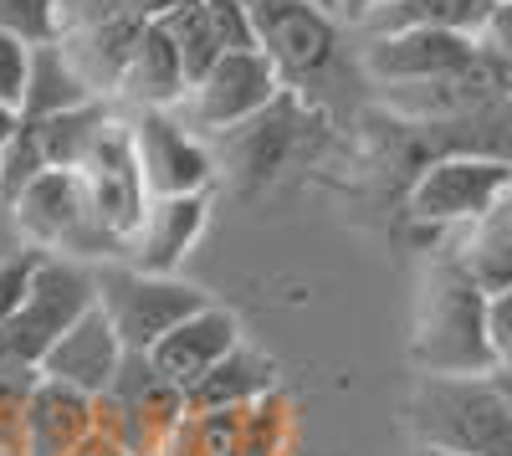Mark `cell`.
<instances>
[{"label":"cell","instance_id":"obj_22","mask_svg":"<svg viewBox=\"0 0 512 456\" xmlns=\"http://www.w3.org/2000/svg\"><path fill=\"white\" fill-rule=\"evenodd\" d=\"M492 16V0H400V6L379 11L369 26H359L364 36H390L405 26H441V31H461V36H482Z\"/></svg>","mask_w":512,"mask_h":456},{"label":"cell","instance_id":"obj_25","mask_svg":"<svg viewBox=\"0 0 512 456\" xmlns=\"http://www.w3.org/2000/svg\"><path fill=\"white\" fill-rule=\"evenodd\" d=\"M41 257H47V252H36V246H21V252L0 257V328H6L21 313V303L31 298V282L41 272Z\"/></svg>","mask_w":512,"mask_h":456},{"label":"cell","instance_id":"obj_26","mask_svg":"<svg viewBox=\"0 0 512 456\" xmlns=\"http://www.w3.org/2000/svg\"><path fill=\"white\" fill-rule=\"evenodd\" d=\"M205 11L226 52H256V26H251L246 0H205Z\"/></svg>","mask_w":512,"mask_h":456},{"label":"cell","instance_id":"obj_9","mask_svg":"<svg viewBox=\"0 0 512 456\" xmlns=\"http://www.w3.org/2000/svg\"><path fill=\"white\" fill-rule=\"evenodd\" d=\"M128 123H134V154H139V170L154 200L210 195L221 159L210 154L205 134H195L175 108H139V113H128Z\"/></svg>","mask_w":512,"mask_h":456},{"label":"cell","instance_id":"obj_11","mask_svg":"<svg viewBox=\"0 0 512 456\" xmlns=\"http://www.w3.org/2000/svg\"><path fill=\"white\" fill-rule=\"evenodd\" d=\"M482 41L461 36V31H441V26H405L390 36H369L364 41V72L379 82V88H436V82L456 77L477 62Z\"/></svg>","mask_w":512,"mask_h":456},{"label":"cell","instance_id":"obj_6","mask_svg":"<svg viewBox=\"0 0 512 456\" xmlns=\"http://www.w3.org/2000/svg\"><path fill=\"white\" fill-rule=\"evenodd\" d=\"M11 221L16 236L36 252H52V257H113L118 262V246L108 241V231L98 226L93 211V195L82 170H47L16 205H11Z\"/></svg>","mask_w":512,"mask_h":456},{"label":"cell","instance_id":"obj_33","mask_svg":"<svg viewBox=\"0 0 512 456\" xmlns=\"http://www.w3.org/2000/svg\"><path fill=\"white\" fill-rule=\"evenodd\" d=\"M410 456H456V451H441V446H415Z\"/></svg>","mask_w":512,"mask_h":456},{"label":"cell","instance_id":"obj_12","mask_svg":"<svg viewBox=\"0 0 512 456\" xmlns=\"http://www.w3.org/2000/svg\"><path fill=\"white\" fill-rule=\"evenodd\" d=\"M236 349H241V318L231 308H221V303H205L195 318H185L175 328V334H164L149 349V359H154V369L169 385H180L190 395L205 375H216Z\"/></svg>","mask_w":512,"mask_h":456},{"label":"cell","instance_id":"obj_30","mask_svg":"<svg viewBox=\"0 0 512 456\" xmlns=\"http://www.w3.org/2000/svg\"><path fill=\"white\" fill-rule=\"evenodd\" d=\"M390 6H400V0H333V16L349 21V26H369L379 11H390Z\"/></svg>","mask_w":512,"mask_h":456},{"label":"cell","instance_id":"obj_16","mask_svg":"<svg viewBox=\"0 0 512 456\" xmlns=\"http://www.w3.org/2000/svg\"><path fill=\"white\" fill-rule=\"evenodd\" d=\"M144 31H149V16H139V11H118V16L88 26V31L62 36V52L72 57V67H77L82 77L93 82V93H98V98H118L128 67H134V52H139Z\"/></svg>","mask_w":512,"mask_h":456},{"label":"cell","instance_id":"obj_23","mask_svg":"<svg viewBox=\"0 0 512 456\" xmlns=\"http://www.w3.org/2000/svg\"><path fill=\"white\" fill-rule=\"evenodd\" d=\"M159 26H164L169 41L180 47V57H185V67H190V88H195V82H200L210 67H216L221 57H226L216 26H210L205 0H180V6L169 11V16H159Z\"/></svg>","mask_w":512,"mask_h":456},{"label":"cell","instance_id":"obj_28","mask_svg":"<svg viewBox=\"0 0 512 456\" xmlns=\"http://www.w3.org/2000/svg\"><path fill=\"white\" fill-rule=\"evenodd\" d=\"M487 344H492V364L507 369L512 364V287L487 293Z\"/></svg>","mask_w":512,"mask_h":456},{"label":"cell","instance_id":"obj_14","mask_svg":"<svg viewBox=\"0 0 512 456\" xmlns=\"http://www.w3.org/2000/svg\"><path fill=\"white\" fill-rule=\"evenodd\" d=\"M98 431V400L62 380L36 375L21 410V446L26 456H77V446Z\"/></svg>","mask_w":512,"mask_h":456},{"label":"cell","instance_id":"obj_29","mask_svg":"<svg viewBox=\"0 0 512 456\" xmlns=\"http://www.w3.org/2000/svg\"><path fill=\"white\" fill-rule=\"evenodd\" d=\"M477 41H482L492 57H502L512 67V0H492V16H487V26H482Z\"/></svg>","mask_w":512,"mask_h":456},{"label":"cell","instance_id":"obj_5","mask_svg":"<svg viewBox=\"0 0 512 456\" xmlns=\"http://www.w3.org/2000/svg\"><path fill=\"white\" fill-rule=\"evenodd\" d=\"M98 303L113 318L128 354H149L164 334H175L185 318H195L210 303V293L185 277L144 272L134 262H103L98 267Z\"/></svg>","mask_w":512,"mask_h":456},{"label":"cell","instance_id":"obj_15","mask_svg":"<svg viewBox=\"0 0 512 456\" xmlns=\"http://www.w3.org/2000/svg\"><path fill=\"white\" fill-rule=\"evenodd\" d=\"M205 216H210V195H164V200H154L144 226H139V236L128 241L123 262H134L144 272L175 277V267L185 262V252L205 231Z\"/></svg>","mask_w":512,"mask_h":456},{"label":"cell","instance_id":"obj_31","mask_svg":"<svg viewBox=\"0 0 512 456\" xmlns=\"http://www.w3.org/2000/svg\"><path fill=\"white\" fill-rule=\"evenodd\" d=\"M128 11H139V16H149V21H159V16H169L180 6V0H123Z\"/></svg>","mask_w":512,"mask_h":456},{"label":"cell","instance_id":"obj_7","mask_svg":"<svg viewBox=\"0 0 512 456\" xmlns=\"http://www.w3.org/2000/svg\"><path fill=\"white\" fill-rule=\"evenodd\" d=\"M251 26H256V47H262L287 93H308L313 82H323L338 62L344 47V21H338L323 0H246Z\"/></svg>","mask_w":512,"mask_h":456},{"label":"cell","instance_id":"obj_4","mask_svg":"<svg viewBox=\"0 0 512 456\" xmlns=\"http://www.w3.org/2000/svg\"><path fill=\"white\" fill-rule=\"evenodd\" d=\"M512 190V159L497 154H436L410 175L405 216L425 231H466Z\"/></svg>","mask_w":512,"mask_h":456},{"label":"cell","instance_id":"obj_13","mask_svg":"<svg viewBox=\"0 0 512 456\" xmlns=\"http://www.w3.org/2000/svg\"><path fill=\"white\" fill-rule=\"evenodd\" d=\"M123 359H128V344L118 339L113 318L98 303L93 313H82L67 334L52 344V354L41 359V375L62 380V385L93 395V400H103L113 390V380L123 375Z\"/></svg>","mask_w":512,"mask_h":456},{"label":"cell","instance_id":"obj_10","mask_svg":"<svg viewBox=\"0 0 512 456\" xmlns=\"http://www.w3.org/2000/svg\"><path fill=\"white\" fill-rule=\"evenodd\" d=\"M82 180H88L98 226L108 231V241L118 246V262H123L128 241L139 236L149 205H154V195L144 185V170H139V154H134V123H128V113H113L93 159L82 164Z\"/></svg>","mask_w":512,"mask_h":456},{"label":"cell","instance_id":"obj_17","mask_svg":"<svg viewBox=\"0 0 512 456\" xmlns=\"http://www.w3.org/2000/svg\"><path fill=\"white\" fill-rule=\"evenodd\" d=\"M118 98L128 108H180L190 98V67L180 57V47L169 41V31L159 21H149L139 52H134V67H128Z\"/></svg>","mask_w":512,"mask_h":456},{"label":"cell","instance_id":"obj_2","mask_svg":"<svg viewBox=\"0 0 512 456\" xmlns=\"http://www.w3.org/2000/svg\"><path fill=\"white\" fill-rule=\"evenodd\" d=\"M415 446L456 456H512V400L492 375H420L410 390Z\"/></svg>","mask_w":512,"mask_h":456},{"label":"cell","instance_id":"obj_18","mask_svg":"<svg viewBox=\"0 0 512 456\" xmlns=\"http://www.w3.org/2000/svg\"><path fill=\"white\" fill-rule=\"evenodd\" d=\"M451 252L461 257V267L472 272L487 293H502L512 287V190L492 205V211L451 236Z\"/></svg>","mask_w":512,"mask_h":456},{"label":"cell","instance_id":"obj_21","mask_svg":"<svg viewBox=\"0 0 512 456\" xmlns=\"http://www.w3.org/2000/svg\"><path fill=\"white\" fill-rule=\"evenodd\" d=\"M272 390V359L251 354V349H236L216 375H205L195 390H190V416L200 410H241V405H256Z\"/></svg>","mask_w":512,"mask_h":456},{"label":"cell","instance_id":"obj_27","mask_svg":"<svg viewBox=\"0 0 512 456\" xmlns=\"http://www.w3.org/2000/svg\"><path fill=\"white\" fill-rule=\"evenodd\" d=\"M0 26L21 31L26 41H52L57 0H0Z\"/></svg>","mask_w":512,"mask_h":456},{"label":"cell","instance_id":"obj_19","mask_svg":"<svg viewBox=\"0 0 512 456\" xmlns=\"http://www.w3.org/2000/svg\"><path fill=\"white\" fill-rule=\"evenodd\" d=\"M82 103H98L93 82L72 67V57L62 52V41H36V62H31V88L21 103V118L41 123V118H57L67 108Z\"/></svg>","mask_w":512,"mask_h":456},{"label":"cell","instance_id":"obj_20","mask_svg":"<svg viewBox=\"0 0 512 456\" xmlns=\"http://www.w3.org/2000/svg\"><path fill=\"white\" fill-rule=\"evenodd\" d=\"M26 123H31V118H26ZM108 123H113L108 98L82 103V108H67V113H57V118H41V123H36L41 154H47L52 170H82V164L93 159V149H98V139H103Z\"/></svg>","mask_w":512,"mask_h":456},{"label":"cell","instance_id":"obj_24","mask_svg":"<svg viewBox=\"0 0 512 456\" xmlns=\"http://www.w3.org/2000/svg\"><path fill=\"white\" fill-rule=\"evenodd\" d=\"M31 62H36V41H26L21 31L0 26V108L21 113L26 88H31Z\"/></svg>","mask_w":512,"mask_h":456},{"label":"cell","instance_id":"obj_1","mask_svg":"<svg viewBox=\"0 0 512 456\" xmlns=\"http://www.w3.org/2000/svg\"><path fill=\"white\" fill-rule=\"evenodd\" d=\"M410 359L420 375H492L487 344V287L461 267L451 241L420 272Z\"/></svg>","mask_w":512,"mask_h":456},{"label":"cell","instance_id":"obj_34","mask_svg":"<svg viewBox=\"0 0 512 456\" xmlns=\"http://www.w3.org/2000/svg\"><path fill=\"white\" fill-rule=\"evenodd\" d=\"M323 6H328V11H333V0H323Z\"/></svg>","mask_w":512,"mask_h":456},{"label":"cell","instance_id":"obj_32","mask_svg":"<svg viewBox=\"0 0 512 456\" xmlns=\"http://www.w3.org/2000/svg\"><path fill=\"white\" fill-rule=\"evenodd\" d=\"M492 385H497V390L512 400V364H507V369H492Z\"/></svg>","mask_w":512,"mask_h":456},{"label":"cell","instance_id":"obj_8","mask_svg":"<svg viewBox=\"0 0 512 456\" xmlns=\"http://www.w3.org/2000/svg\"><path fill=\"white\" fill-rule=\"evenodd\" d=\"M287 93V82L277 72V62L256 47V52H226L216 67H210L190 98L175 108L195 134H236L241 123L262 118L277 98Z\"/></svg>","mask_w":512,"mask_h":456},{"label":"cell","instance_id":"obj_3","mask_svg":"<svg viewBox=\"0 0 512 456\" xmlns=\"http://www.w3.org/2000/svg\"><path fill=\"white\" fill-rule=\"evenodd\" d=\"M93 308H98V267L47 252L31 282V298L0 328V369H41L52 344Z\"/></svg>","mask_w":512,"mask_h":456}]
</instances>
